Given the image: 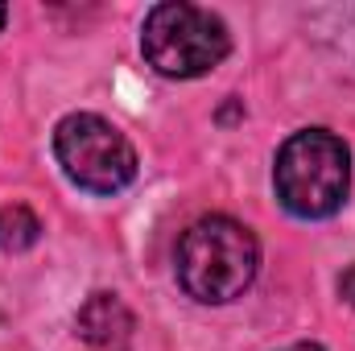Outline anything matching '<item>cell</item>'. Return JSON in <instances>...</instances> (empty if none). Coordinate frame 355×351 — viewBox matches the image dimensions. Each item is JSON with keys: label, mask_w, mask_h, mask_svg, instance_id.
Instances as JSON below:
<instances>
[{"label": "cell", "mask_w": 355, "mask_h": 351, "mask_svg": "<svg viewBox=\"0 0 355 351\" xmlns=\"http://www.w3.org/2000/svg\"><path fill=\"white\" fill-rule=\"evenodd\" d=\"M339 293H343V302H347V306H355V264L343 268V277H339Z\"/></svg>", "instance_id": "52a82bcc"}, {"label": "cell", "mask_w": 355, "mask_h": 351, "mask_svg": "<svg viewBox=\"0 0 355 351\" xmlns=\"http://www.w3.org/2000/svg\"><path fill=\"white\" fill-rule=\"evenodd\" d=\"M54 157L79 190L116 194L137 178L132 141L95 112H71L54 128Z\"/></svg>", "instance_id": "277c9868"}, {"label": "cell", "mask_w": 355, "mask_h": 351, "mask_svg": "<svg viewBox=\"0 0 355 351\" xmlns=\"http://www.w3.org/2000/svg\"><path fill=\"white\" fill-rule=\"evenodd\" d=\"M141 50L149 67L166 79H202L227 58L232 33L219 12L186 4V0H170L145 12Z\"/></svg>", "instance_id": "3957f363"}, {"label": "cell", "mask_w": 355, "mask_h": 351, "mask_svg": "<svg viewBox=\"0 0 355 351\" xmlns=\"http://www.w3.org/2000/svg\"><path fill=\"white\" fill-rule=\"evenodd\" d=\"M75 327H79V339L91 343L95 351H128L132 335H137V318L116 293H91Z\"/></svg>", "instance_id": "5b68a950"}, {"label": "cell", "mask_w": 355, "mask_h": 351, "mask_svg": "<svg viewBox=\"0 0 355 351\" xmlns=\"http://www.w3.org/2000/svg\"><path fill=\"white\" fill-rule=\"evenodd\" d=\"M277 198L297 219H327L347 203L352 149L327 128H302L277 149L272 166Z\"/></svg>", "instance_id": "7a4b0ae2"}, {"label": "cell", "mask_w": 355, "mask_h": 351, "mask_svg": "<svg viewBox=\"0 0 355 351\" xmlns=\"http://www.w3.org/2000/svg\"><path fill=\"white\" fill-rule=\"evenodd\" d=\"M4 21H8V8H4V4H0V29H4Z\"/></svg>", "instance_id": "9c48e42d"}, {"label": "cell", "mask_w": 355, "mask_h": 351, "mask_svg": "<svg viewBox=\"0 0 355 351\" xmlns=\"http://www.w3.org/2000/svg\"><path fill=\"white\" fill-rule=\"evenodd\" d=\"M37 236H42V219L29 207L21 203L0 207V252H25L37 244Z\"/></svg>", "instance_id": "8992f818"}, {"label": "cell", "mask_w": 355, "mask_h": 351, "mask_svg": "<svg viewBox=\"0 0 355 351\" xmlns=\"http://www.w3.org/2000/svg\"><path fill=\"white\" fill-rule=\"evenodd\" d=\"M281 351H322L318 343H293V348H281Z\"/></svg>", "instance_id": "ba28073f"}, {"label": "cell", "mask_w": 355, "mask_h": 351, "mask_svg": "<svg viewBox=\"0 0 355 351\" xmlns=\"http://www.w3.org/2000/svg\"><path fill=\"white\" fill-rule=\"evenodd\" d=\"M178 285L207 306H223L232 298H240L257 268H261V244L257 236L232 219V215H202L198 223H190L178 240Z\"/></svg>", "instance_id": "6da1fadb"}]
</instances>
